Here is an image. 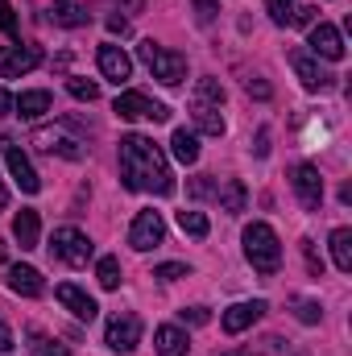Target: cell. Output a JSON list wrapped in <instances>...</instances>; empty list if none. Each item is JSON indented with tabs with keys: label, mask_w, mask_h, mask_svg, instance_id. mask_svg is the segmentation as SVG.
Wrapping results in <instances>:
<instances>
[{
	"label": "cell",
	"mask_w": 352,
	"mask_h": 356,
	"mask_svg": "<svg viewBox=\"0 0 352 356\" xmlns=\"http://www.w3.org/2000/svg\"><path fill=\"white\" fill-rule=\"evenodd\" d=\"M170 154H175L182 166L199 162V137H195V133H186V129H175V137H170Z\"/></svg>",
	"instance_id": "cell-24"
},
{
	"label": "cell",
	"mask_w": 352,
	"mask_h": 356,
	"mask_svg": "<svg viewBox=\"0 0 352 356\" xmlns=\"http://www.w3.org/2000/svg\"><path fill=\"white\" fill-rule=\"evenodd\" d=\"M8 207V191H4V182H0V211Z\"/></svg>",
	"instance_id": "cell-44"
},
{
	"label": "cell",
	"mask_w": 352,
	"mask_h": 356,
	"mask_svg": "<svg viewBox=\"0 0 352 356\" xmlns=\"http://www.w3.org/2000/svg\"><path fill=\"white\" fill-rule=\"evenodd\" d=\"M104 344H108L112 353H133V348L141 344V319H137L133 311L112 315V319H108V332H104Z\"/></svg>",
	"instance_id": "cell-6"
},
{
	"label": "cell",
	"mask_w": 352,
	"mask_h": 356,
	"mask_svg": "<svg viewBox=\"0 0 352 356\" xmlns=\"http://www.w3.org/2000/svg\"><path fill=\"white\" fill-rule=\"evenodd\" d=\"M294 315H298L303 323H319V315H323V311H319V302H311V298H298V311H294Z\"/></svg>",
	"instance_id": "cell-33"
},
{
	"label": "cell",
	"mask_w": 352,
	"mask_h": 356,
	"mask_svg": "<svg viewBox=\"0 0 352 356\" xmlns=\"http://www.w3.org/2000/svg\"><path fill=\"white\" fill-rule=\"evenodd\" d=\"M137 54H141V63L154 71V79H162L166 88H178V83L186 79V58H182L178 50H166V46H158V42H141Z\"/></svg>",
	"instance_id": "cell-3"
},
{
	"label": "cell",
	"mask_w": 352,
	"mask_h": 356,
	"mask_svg": "<svg viewBox=\"0 0 352 356\" xmlns=\"http://www.w3.org/2000/svg\"><path fill=\"white\" fill-rule=\"evenodd\" d=\"M245 91H249V95H257V99H269V95H273L265 79H249V83H245Z\"/></svg>",
	"instance_id": "cell-38"
},
{
	"label": "cell",
	"mask_w": 352,
	"mask_h": 356,
	"mask_svg": "<svg viewBox=\"0 0 352 356\" xmlns=\"http://www.w3.org/2000/svg\"><path fill=\"white\" fill-rule=\"evenodd\" d=\"M54 294H58V302H63V307H67V311H71L75 319H83V323H91V319L99 315V307H95V298H91L88 290H79V286H71V282H63V286H58Z\"/></svg>",
	"instance_id": "cell-14"
},
{
	"label": "cell",
	"mask_w": 352,
	"mask_h": 356,
	"mask_svg": "<svg viewBox=\"0 0 352 356\" xmlns=\"http://www.w3.org/2000/svg\"><path fill=\"white\" fill-rule=\"evenodd\" d=\"M290 67H294V75L303 79V88H307V91H332V88H336V75H332L328 67H319V58H315V54L294 50V54H290Z\"/></svg>",
	"instance_id": "cell-9"
},
{
	"label": "cell",
	"mask_w": 352,
	"mask_h": 356,
	"mask_svg": "<svg viewBox=\"0 0 352 356\" xmlns=\"http://www.w3.org/2000/svg\"><path fill=\"white\" fill-rule=\"evenodd\" d=\"M29 336H33V353H38V356H71L67 348H63V344H54V340H46L42 332H29Z\"/></svg>",
	"instance_id": "cell-30"
},
{
	"label": "cell",
	"mask_w": 352,
	"mask_h": 356,
	"mask_svg": "<svg viewBox=\"0 0 352 356\" xmlns=\"http://www.w3.org/2000/svg\"><path fill=\"white\" fill-rule=\"evenodd\" d=\"M8 290L13 294H25V298H38L46 290V282H42V273L33 266H13L8 269Z\"/></svg>",
	"instance_id": "cell-19"
},
{
	"label": "cell",
	"mask_w": 352,
	"mask_h": 356,
	"mask_svg": "<svg viewBox=\"0 0 352 356\" xmlns=\"http://www.w3.org/2000/svg\"><path fill=\"white\" fill-rule=\"evenodd\" d=\"M46 13H50V21H54V25H67V29L88 25V8H83V4H75V0H54Z\"/></svg>",
	"instance_id": "cell-21"
},
{
	"label": "cell",
	"mask_w": 352,
	"mask_h": 356,
	"mask_svg": "<svg viewBox=\"0 0 352 356\" xmlns=\"http://www.w3.org/2000/svg\"><path fill=\"white\" fill-rule=\"evenodd\" d=\"M13 353V332H8V323L0 319V356H8Z\"/></svg>",
	"instance_id": "cell-40"
},
{
	"label": "cell",
	"mask_w": 352,
	"mask_h": 356,
	"mask_svg": "<svg viewBox=\"0 0 352 356\" xmlns=\"http://www.w3.org/2000/svg\"><path fill=\"white\" fill-rule=\"evenodd\" d=\"M154 348H158L162 356H186L191 340H186V332H182V327H170V323H166V327H158V332H154Z\"/></svg>",
	"instance_id": "cell-22"
},
{
	"label": "cell",
	"mask_w": 352,
	"mask_h": 356,
	"mask_svg": "<svg viewBox=\"0 0 352 356\" xmlns=\"http://www.w3.org/2000/svg\"><path fill=\"white\" fill-rule=\"evenodd\" d=\"M216 195H220V211H228V216H241V211H245V203H249V191H245V182H241V178H228Z\"/></svg>",
	"instance_id": "cell-23"
},
{
	"label": "cell",
	"mask_w": 352,
	"mask_h": 356,
	"mask_svg": "<svg viewBox=\"0 0 352 356\" xmlns=\"http://www.w3.org/2000/svg\"><path fill=\"white\" fill-rule=\"evenodd\" d=\"M195 17H199V25H207L216 17V4L211 0H195Z\"/></svg>",
	"instance_id": "cell-37"
},
{
	"label": "cell",
	"mask_w": 352,
	"mask_h": 356,
	"mask_svg": "<svg viewBox=\"0 0 352 356\" xmlns=\"http://www.w3.org/2000/svg\"><path fill=\"white\" fill-rule=\"evenodd\" d=\"M95 277H99V286H104V290H116V286H120V261H116V257H99Z\"/></svg>",
	"instance_id": "cell-27"
},
{
	"label": "cell",
	"mask_w": 352,
	"mask_h": 356,
	"mask_svg": "<svg viewBox=\"0 0 352 356\" xmlns=\"http://www.w3.org/2000/svg\"><path fill=\"white\" fill-rule=\"evenodd\" d=\"M33 145H38V149H46V154H63L67 162H79V158H83V145H79V141L58 137V133H46V129H38V133H33Z\"/></svg>",
	"instance_id": "cell-18"
},
{
	"label": "cell",
	"mask_w": 352,
	"mask_h": 356,
	"mask_svg": "<svg viewBox=\"0 0 352 356\" xmlns=\"http://www.w3.org/2000/svg\"><path fill=\"white\" fill-rule=\"evenodd\" d=\"M175 220H178V228H182L186 236H195V241H203V236L211 232V224H207V216H203V211H186V207H182Z\"/></svg>",
	"instance_id": "cell-26"
},
{
	"label": "cell",
	"mask_w": 352,
	"mask_h": 356,
	"mask_svg": "<svg viewBox=\"0 0 352 356\" xmlns=\"http://www.w3.org/2000/svg\"><path fill=\"white\" fill-rule=\"evenodd\" d=\"M332 257H336V269L340 273H352V232L349 228H336L332 232Z\"/></svg>",
	"instance_id": "cell-25"
},
{
	"label": "cell",
	"mask_w": 352,
	"mask_h": 356,
	"mask_svg": "<svg viewBox=\"0 0 352 356\" xmlns=\"http://www.w3.org/2000/svg\"><path fill=\"white\" fill-rule=\"evenodd\" d=\"M262 315H265L262 298H253V302H237V307H228V311H224V332H228V336H241V332H245V327H253Z\"/></svg>",
	"instance_id": "cell-15"
},
{
	"label": "cell",
	"mask_w": 352,
	"mask_h": 356,
	"mask_svg": "<svg viewBox=\"0 0 352 356\" xmlns=\"http://www.w3.org/2000/svg\"><path fill=\"white\" fill-rule=\"evenodd\" d=\"M50 91H21L17 99H13V112L17 116H25V120H38V116H46L50 112Z\"/></svg>",
	"instance_id": "cell-20"
},
{
	"label": "cell",
	"mask_w": 352,
	"mask_h": 356,
	"mask_svg": "<svg viewBox=\"0 0 352 356\" xmlns=\"http://www.w3.org/2000/svg\"><path fill=\"white\" fill-rule=\"evenodd\" d=\"M191 195H195V199H207V195H216V182H211L207 175L195 178V182H191Z\"/></svg>",
	"instance_id": "cell-36"
},
{
	"label": "cell",
	"mask_w": 352,
	"mask_h": 356,
	"mask_svg": "<svg viewBox=\"0 0 352 356\" xmlns=\"http://www.w3.org/2000/svg\"><path fill=\"white\" fill-rule=\"evenodd\" d=\"M50 253L58 257V261H67V266H88L91 261V241L88 232H79V228H54V241H50Z\"/></svg>",
	"instance_id": "cell-5"
},
{
	"label": "cell",
	"mask_w": 352,
	"mask_h": 356,
	"mask_svg": "<svg viewBox=\"0 0 352 356\" xmlns=\"http://www.w3.org/2000/svg\"><path fill=\"white\" fill-rule=\"evenodd\" d=\"M4 158H8V175H13V182H17L25 195H38V191H42V178H38V170H33V162H29L17 145H8Z\"/></svg>",
	"instance_id": "cell-13"
},
{
	"label": "cell",
	"mask_w": 352,
	"mask_h": 356,
	"mask_svg": "<svg viewBox=\"0 0 352 356\" xmlns=\"http://www.w3.org/2000/svg\"><path fill=\"white\" fill-rule=\"evenodd\" d=\"M245 257H249V266L257 269L262 277H273L278 273V266H282V245H278V232L269 224L253 220L245 228Z\"/></svg>",
	"instance_id": "cell-2"
},
{
	"label": "cell",
	"mask_w": 352,
	"mask_h": 356,
	"mask_svg": "<svg viewBox=\"0 0 352 356\" xmlns=\"http://www.w3.org/2000/svg\"><path fill=\"white\" fill-rule=\"evenodd\" d=\"M162 241H166L162 216H158V211H137V220H133V228H129V245H133L137 253H150V249H158Z\"/></svg>",
	"instance_id": "cell-7"
},
{
	"label": "cell",
	"mask_w": 352,
	"mask_h": 356,
	"mask_svg": "<svg viewBox=\"0 0 352 356\" xmlns=\"http://www.w3.org/2000/svg\"><path fill=\"white\" fill-rule=\"evenodd\" d=\"M186 273H191V269L182 266V261H166V266L154 269V277H158V282H178V277H186Z\"/></svg>",
	"instance_id": "cell-31"
},
{
	"label": "cell",
	"mask_w": 352,
	"mask_h": 356,
	"mask_svg": "<svg viewBox=\"0 0 352 356\" xmlns=\"http://www.w3.org/2000/svg\"><path fill=\"white\" fill-rule=\"evenodd\" d=\"M265 8H269V21L273 25H286L290 13H294V0H265Z\"/></svg>",
	"instance_id": "cell-29"
},
{
	"label": "cell",
	"mask_w": 352,
	"mask_h": 356,
	"mask_svg": "<svg viewBox=\"0 0 352 356\" xmlns=\"http://www.w3.org/2000/svg\"><path fill=\"white\" fill-rule=\"evenodd\" d=\"M0 116H13V95L0 88Z\"/></svg>",
	"instance_id": "cell-43"
},
{
	"label": "cell",
	"mask_w": 352,
	"mask_h": 356,
	"mask_svg": "<svg viewBox=\"0 0 352 356\" xmlns=\"http://www.w3.org/2000/svg\"><path fill=\"white\" fill-rule=\"evenodd\" d=\"M178 315H182V323H191V327H203V323L211 319L207 307H186V311H178Z\"/></svg>",
	"instance_id": "cell-34"
},
{
	"label": "cell",
	"mask_w": 352,
	"mask_h": 356,
	"mask_svg": "<svg viewBox=\"0 0 352 356\" xmlns=\"http://www.w3.org/2000/svg\"><path fill=\"white\" fill-rule=\"evenodd\" d=\"M108 29H112V33H129V21H125V17H108Z\"/></svg>",
	"instance_id": "cell-42"
},
{
	"label": "cell",
	"mask_w": 352,
	"mask_h": 356,
	"mask_svg": "<svg viewBox=\"0 0 352 356\" xmlns=\"http://www.w3.org/2000/svg\"><path fill=\"white\" fill-rule=\"evenodd\" d=\"M67 91H71L75 99H83V104H95V99H99V83H91V79H71Z\"/></svg>",
	"instance_id": "cell-28"
},
{
	"label": "cell",
	"mask_w": 352,
	"mask_h": 356,
	"mask_svg": "<svg viewBox=\"0 0 352 356\" xmlns=\"http://www.w3.org/2000/svg\"><path fill=\"white\" fill-rule=\"evenodd\" d=\"M290 182H294L298 203H303L307 211H319V203H323V178H319V166L298 162V166L290 170Z\"/></svg>",
	"instance_id": "cell-8"
},
{
	"label": "cell",
	"mask_w": 352,
	"mask_h": 356,
	"mask_svg": "<svg viewBox=\"0 0 352 356\" xmlns=\"http://www.w3.org/2000/svg\"><path fill=\"white\" fill-rule=\"evenodd\" d=\"M303 253H307V266H311V273H315V277H323V257L315 253V245H311V241H303Z\"/></svg>",
	"instance_id": "cell-35"
},
{
	"label": "cell",
	"mask_w": 352,
	"mask_h": 356,
	"mask_svg": "<svg viewBox=\"0 0 352 356\" xmlns=\"http://www.w3.org/2000/svg\"><path fill=\"white\" fill-rule=\"evenodd\" d=\"M311 54H315V58H328V63H340V58H344V38H340V29L328 25V21L311 25Z\"/></svg>",
	"instance_id": "cell-11"
},
{
	"label": "cell",
	"mask_w": 352,
	"mask_h": 356,
	"mask_svg": "<svg viewBox=\"0 0 352 356\" xmlns=\"http://www.w3.org/2000/svg\"><path fill=\"white\" fill-rule=\"evenodd\" d=\"M38 63H42V50L38 46H4L0 50V79H21Z\"/></svg>",
	"instance_id": "cell-10"
},
{
	"label": "cell",
	"mask_w": 352,
	"mask_h": 356,
	"mask_svg": "<svg viewBox=\"0 0 352 356\" xmlns=\"http://www.w3.org/2000/svg\"><path fill=\"white\" fill-rule=\"evenodd\" d=\"M95 63H99V75H104V79H112V83H125V79L133 75V58H129L120 46H112V42H104V46H99Z\"/></svg>",
	"instance_id": "cell-12"
},
{
	"label": "cell",
	"mask_w": 352,
	"mask_h": 356,
	"mask_svg": "<svg viewBox=\"0 0 352 356\" xmlns=\"http://www.w3.org/2000/svg\"><path fill=\"white\" fill-rule=\"evenodd\" d=\"M290 21H294V25H311V21H315V8H311V4H303V8H294V13H290Z\"/></svg>",
	"instance_id": "cell-39"
},
{
	"label": "cell",
	"mask_w": 352,
	"mask_h": 356,
	"mask_svg": "<svg viewBox=\"0 0 352 356\" xmlns=\"http://www.w3.org/2000/svg\"><path fill=\"white\" fill-rule=\"evenodd\" d=\"M4 253H8V245H4V241H0V261H4Z\"/></svg>",
	"instance_id": "cell-45"
},
{
	"label": "cell",
	"mask_w": 352,
	"mask_h": 356,
	"mask_svg": "<svg viewBox=\"0 0 352 356\" xmlns=\"http://www.w3.org/2000/svg\"><path fill=\"white\" fill-rule=\"evenodd\" d=\"M120 178H125L129 191L175 195V175H170L166 154L141 133H125L120 137Z\"/></svg>",
	"instance_id": "cell-1"
},
{
	"label": "cell",
	"mask_w": 352,
	"mask_h": 356,
	"mask_svg": "<svg viewBox=\"0 0 352 356\" xmlns=\"http://www.w3.org/2000/svg\"><path fill=\"white\" fill-rule=\"evenodd\" d=\"M0 29H4V38L17 42V17H13V4L8 0H0Z\"/></svg>",
	"instance_id": "cell-32"
},
{
	"label": "cell",
	"mask_w": 352,
	"mask_h": 356,
	"mask_svg": "<svg viewBox=\"0 0 352 356\" xmlns=\"http://www.w3.org/2000/svg\"><path fill=\"white\" fill-rule=\"evenodd\" d=\"M253 149H257V158H265V154H269V129H262V133H257V145H253Z\"/></svg>",
	"instance_id": "cell-41"
},
{
	"label": "cell",
	"mask_w": 352,
	"mask_h": 356,
	"mask_svg": "<svg viewBox=\"0 0 352 356\" xmlns=\"http://www.w3.org/2000/svg\"><path fill=\"white\" fill-rule=\"evenodd\" d=\"M224 356H253V353H224Z\"/></svg>",
	"instance_id": "cell-46"
},
{
	"label": "cell",
	"mask_w": 352,
	"mask_h": 356,
	"mask_svg": "<svg viewBox=\"0 0 352 356\" xmlns=\"http://www.w3.org/2000/svg\"><path fill=\"white\" fill-rule=\"evenodd\" d=\"M13 236H17V245L29 253V249H38V236H42V220H38V211L33 207H21L17 216H13Z\"/></svg>",
	"instance_id": "cell-17"
},
{
	"label": "cell",
	"mask_w": 352,
	"mask_h": 356,
	"mask_svg": "<svg viewBox=\"0 0 352 356\" xmlns=\"http://www.w3.org/2000/svg\"><path fill=\"white\" fill-rule=\"evenodd\" d=\"M112 112H116L120 120H154V124L170 120V108H166V104H158V99H154V95H145V91H120V95H116V104H112Z\"/></svg>",
	"instance_id": "cell-4"
},
{
	"label": "cell",
	"mask_w": 352,
	"mask_h": 356,
	"mask_svg": "<svg viewBox=\"0 0 352 356\" xmlns=\"http://www.w3.org/2000/svg\"><path fill=\"white\" fill-rule=\"evenodd\" d=\"M191 116H195L199 133H207V137H224V116H220V104H207V99L191 95Z\"/></svg>",
	"instance_id": "cell-16"
}]
</instances>
